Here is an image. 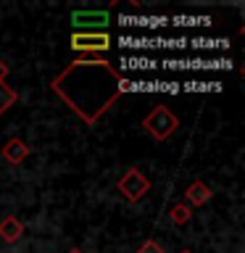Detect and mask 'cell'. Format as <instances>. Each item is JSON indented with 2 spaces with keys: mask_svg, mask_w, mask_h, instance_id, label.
Listing matches in <instances>:
<instances>
[{
  "mask_svg": "<svg viewBox=\"0 0 245 253\" xmlns=\"http://www.w3.org/2000/svg\"><path fill=\"white\" fill-rule=\"evenodd\" d=\"M50 90L82 119L84 124L100 122V116L119 100L124 82L119 69L106 58H79L50 82Z\"/></svg>",
  "mask_w": 245,
  "mask_h": 253,
  "instance_id": "6da1fadb",
  "label": "cell"
},
{
  "mask_svg": "<svg viewBox=\"0 0 245 253\" xmlns=\"http://www.w3.org/2000/svg\"><path fill=\"white\" fill-rule=\"evenodd\" d=\"M177 126H179V119L177 114H174L171 108H166V106H156L150 114L142 119V129H145L150 137H156V140H169L174 132H177Z\"/></svg>",
  "mask_w": 245,
  "mask_h": 253,
  "instance_id": "7a4b0ae2",
  "label": "cell"
},
{
  "mask_svg": "<svg viewBox=\"0 0 245 253\" xmlns=\"http://www.w3.org/2000/svg\"><path fill=\"white\" fill-rule=\"evenodd\" d=\"M116 187H119V193H122L129 203H137V201H142V198L150 193V179L140 169L129 166V169L122 174V179L116 182Z\"/></svg>",
  "mask_w": 245,
  "mask_h": 253,
  "instance_id": "3957f363",
  "label": "cell"
},
{
  "mask_svg": "<svg viewBox=\"0 0 245 253\" xmlns=\"http://www.w3.org/2000/svg\"><path fill=\"white\" fill-rule=\"evenodd\" d=\"M114 5H116V0H114V3H108V8H95V11H74V13H71V24H74L79 32H106V27L111 24L108 11Z\"/></svg>",
  "mask_w": 245,
  "mask_h": 253,
  "instance_id": "277c9868",
  "label": "cell"
},
{
  "mask_svg": "<svg viewBox=\"0 0 245 253\" xmlns=\"http://www.w3.org/2000/svg\"><path fill=\"white\" fill-rule=\"evenodd\" d=\"M71 47L84 53H106L111 47V35L108 32H74Z\"/></svg>",
  "mask_w": 245,
  "mask_h": 253,
  "instance_id": "5b68a950",
  "label": "cell"
},
{
  "mask_svg": "<svg viewBox=\"0 0 245 253\" xmlns=\"http://www.w3.org/2000/svg\"><path fill=\"white\" fill-rule=\"evenodd\" d=\"M211 195H213V190L205 185L203 179H195V182H190L187 185V190H185V198H187V206L190 209H198V206H205L211 201Z\"/></svg>",
  "mask_w": 245,
  "mask_h": 253,
  "instance_id": "8992f818",
  "label": "cell"
},
{
  "mask_svg": "<svg viewBox=\"0 0 245 253\" xmlns=\"http://www.w3.org/2000/svg\"><path fill=\"white\" fill-rule=\"evenodd\" d=\"M3 158H5L8 164L19 166V164H24L29 158V145L24 140H19V137H11L3 145Z\"/></svg>",
  "mask_w": 245,
  "mask_h": 253,
  "instance_id": "52a82bcc",
  "label": "cell"
},
{
  "mask_svg": "<svg viewBox=\"0 0 245 253\" xmlns=\"http://www.w3.org/2000/svg\"><path fill=\"white\" fill-rule=\"evenodd\" d=\"M5 77H8V66L0 61V116H3L11 106H16V100H19V95H16L13 87L5 84Z\"/></svg>",
  "mask_w": 245,
  "mask_h": 253,
  "instance_id": "ba28073f",
  "label": "cell"
},
{
  "mask_svg": "<svg viewBox=\"0 0 245 253\" xmlns=\"http://www.w3.org/2000/svg\"><path fill=\"white\" fill-rule=\"evenodd\" d=\"M21 235H24V224L16 216H3L0 219V240L3 243H16V240H21Z\"/></svg>",
  "mask_w": 245,
  "mask_h": 253,
  "instance_id": "9c48e42d",
  "label": "cell"
},
{
  "mask_svg": "<svg viewBox=\"0 0 245 253\" xmlns=\"http://www.w3.org/2000/svg\"><path fill=\"white\" fill-rule=\"evenodd\" d=\"M190 216H193V209H190L187 203H174L171 211H169V219H171L174 227H185L190 221Z\"/></svg>",
  "mask_w": 245,
  "mask_h": 253,
  "instance_id": "30bf717a",
  "label": "cell"
},
{
  "mask_svg": "<svg viewBox=\"0 0 245 253\" xmlns=\"http://www.w3.org/2000/svg\"><path fill=\"white\" fill-rule=\"evenodd\" d=\"M134 253H163V248H161V245H158L156 240H145Z\"/></svg>",
  "mask_w": 245,
  "mask_h": 253,
  "instance_id": "8fae6325",
  "label": "cell"
},
{
  "mask_svg": "<svg viewBox=\"0 0 245 253\" xmlns=\"http://www.w3.org/2000/svg\"><path fill=\"white\" fill-rule=\"evenodd\" d=\"M69 253H82V251H79V248H71V251H69Z\"/></svg>",
  "mask_w": 245,
  "mask_h": 253,
  "instance_id": "7c38bea8",
  "label": "cell"
},
{
  "mask_svg": "<svg viewBox=\"0 0 245 253\" xmlns=\"http://www.w3.org/2000/svg\"><path fill=\"white\" fill-rule=\"evenodd\" d=\"M179 253H193V251H190V248H185V251H179Z\"/></svg>",
  "mask_w": 245,
  "mask_h": 253,
  "instance_id": "4fadbf2b",
  "label": "cell"
}]
</instances>
